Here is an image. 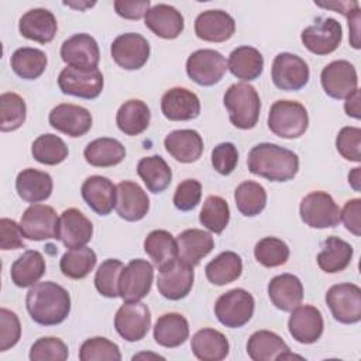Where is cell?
I'll return each mask as SVG.
<instances>
[{
	"label": "cell",
	"mask_w": 361,
	"mask_h": 361,
	"mask_svg": "<svg viewBox=\"0 0 361 361\" xmlns=\"http://www.w3.org/2000/svg\"><path fill=\"white\" fill-rule=\"evenodd\" d=\"M234 200L238 212L245 217L258 216L267 206V190L254 180L241 182L234 190Z\"/></svg>",
	"instance_id": "43"
},
{
	"label": "cell",
	"mask_w": 361,
	"mask_h": 361,
	"mask_svg": "<svg viewBox=\"0 0 361 361\" xmlns=\"http://www.w3.org/2000/svg\"><path fill=\"white\" fill-rule=\"evenodd\" d=\"M62 61L72 68L94 69L100 61V49L96 39L85 32L73 34L61 45Z\"/></svg>",
	"instance_id": "18"
},
{
	"label": "cell",
	"mask_w": 361,
	"mask_h": 361,
	"mask_svg": "<svg viewBox=\"0 0 361 361\" xmlns=\"http://www.w3.org/2000/svg\"><path fill=\"white\" fill-rule=\"evenodd\" d=\"M300 39L305 48L312 54L329 55L340 47L343 39V28L336 18L317 17L314 24L302 31Z\"/></svg>",
	"instance_id": "9"
},
{
	"label": "cell",
	"mask_w": 361,
	"mask_h": 361,
	"mask_svg": "<svg viewBox=\"0 0 361 361\" xmlns=\"http://www.w3.org/2000/svg\"><path fill=\"white\" fill-rule=\"evenodd\" d=\"M336 148L344 159L360 162L361 161V128L343 127L336 137Z\"/></svg>",
	"instance_id": "53"
},
{
	"label": "cell",
	"mask_w": 361,
	"mask_h": 361,
	"mask_svg": "<svg viewBox=\"0 0 361 361\" xmlns=\"http://www.w3.org/2000/svg\"><path fill=\"white\" fill-rule=\"evenodd\" d=\"M193 267L176 257L159 267L157 288L165 299L180 300L189 295L193 286Z\"/></svg>",
	"instance_id": "7"
},
{
	"label": "cell",
	"mask_w": 361,
	"mask_h": 361,
	"mask_svg": "<svg viewBox=\"0 0 361 361\" xmlns=\"http://www.w3.org/2000/svg\"><path fill=\"white\" fill-rule=\"evenodd\" d=\"M247 354L252 361H276L299 357L290 353L281 336L269 330H258L250 336Z\"/></svg>",
	"instance_id": "24"
},
{
	"label": "cell",
	"mask_w": 361,
	"mask_h": 361,
	"mask_svg": "<svg viewBox=\"0 0 361 361\" xmlns=\"http://www.w3.org/2000/svg\"><path fill=\"white\" fill-rule=\"evenodd\" d=\"M51 127L69 135L82 137L92 128V114L87 109L71 103H61L55 106L48 116Z\"/></svg>",
	"instance_id": "20"
},
{
	"label": "cell",
	"mask_w": 361,
	"mask_h": 361,
	"mask_svg": "<svg viewBox=\"0 0 361 361\" xmlns=\"http://www.w3.org/2000/svg\"><path fill=\"white\" fill-rule=\"evenodd\" d=\"M137 173L152 193L164 192L172 180V171L161 155L141 158L137 165Z\"/></svg>",
	"instance_id": "40"
},
{
	"label": "cell",
	"mask_w": 361,
	"mask_h": 361,
	"mask_svg": "<svg viewBox=\"0 0 361 361\" xmlns=\"http://www.w3.org/2000/svg\"><path fill=\"white\" fill-rule=\"evenodd\" d=\"M151 327V312L142 302H124L116 316L114 329L126 341L142 340Z\"/></svg>",
	"instance_id": "14"
},
{
	"label": "cell",
	"mask_w": 361,
	"mask_h": 361,
	"mask_svg": "<svg viewBox=\"0 0 361 361\" xmlns=\"http://www.w3.org/2000/svg\"><path fill=\"white\" fill-rule=\"evenodd\" d=\"M161 111L171 121L193 120L200 114V100L186 87H171L161 99Z\"/></svg>",
	"instance_id": "23"
},
{
	"label": "cell",
	"mask_w": 361,
	"mask_h": 361,
	"mask_svg": "<svg viewBox=\"0 0 361 361\" xmlns=\"http://www.w3.org/2000/svg\"><path fill=\"white\" fill-rule=\"evenodd\" d=\"M344 16L348 20V28H350V44L353 48H360V21H361V11L360 4L357 3L350 10L344 13Z\"/></svg>",
	"instance_id": "60"
},
{
	"label": "cell",
	"mask_w": 361,
	"mask_h": 361,
	"mask_svg": "<svg viewBox=\"0 0 361 361\" xmlns=\"http://www.w3.org/2000/svg\"><path fill=\"white\" fill-rule=\"evenodd\" d=\"M247 165L251 173L271 182H288L299 171V157L278 144L261 142L250 149Z\"/></svg>",
	"instance_id": "2"
},
{
	"label": "cell",
	"mask_w": 361,
	"mask_h": 361,
	"mask_svg": "<svg viewBox=\"0 0 361 361\" xmlns=\"http://www.w3.org/2000/svg\"><path fill=\"white\" fill-rule=\"evenodd\" d=\"M25 307L35 323L56 326L69 316L71 295L56 282H37L27 292Z\"/></svg>",
	"instance_id": "1"
},
{
	"label": "cell",
	"mask_w": 361,
	"mask_h": 361,
	"mask_svg": "<svg viewBox=\"0 0 361 361\" xmlns=\"http://www.w3.org/2000/svg\"><path fill=\"white\" fill-rule=\"evenodd\" d=\"M324 329L322 312L312 305H299L290 313L288 320L289 334L300 344L316 343Z\"/></svg>",
	"instance_id": "19"
},
{
	"label": "cell",
	"mask_w": 361,
	"mask_h": 361,
	"mask_svg": "<svg viewBox=\"0 0 361 361\" xmlns=\"http://www.w3.org/2000/svg\"><path fill=\"white\" fill-rule=\"evenodd\" d=\"M190 348L197 360L221 361L228 355L230 344L221 331L204 327L193 334Z\"/></svg>",
	"instance_id": "33"
},
{
	"label": "cell",
	"mask_w": 361,
	"mask_h": 361,
	"mask_svg": "<svg viewBox=\"0 0 361 361\" xmlns=\"http://www.w3.org/2000/svg\"><path fill=\"white\" fill-rule=\"evenodd\" d=\"M344 110H345L347 116L360 120V117H361V102H360V90L358 89L355 92H353L348 97H345Z\"/></svg>",
	"instance_id": "61"
},
{
	"label": "cell",
	"mask_w": 361,
	"mask_h": 361,
	"mask_svg": "<svg viewBox=\"0 0 361 361\" xmlns=\"http://www.w3.org/2000/svg\"><path fill=\"white\" fill-rule=\"evenodd\" d=\"M65 6H69V7H73V8H78V10H85L87 7H92L94 6L96 3H72V1H63Z\"/></svg>",
	"instance_id": "63"
},
{
	"label": "cell",
	"mask_w": 361,
	"mask_h": 361,
	"mask_svg": "<svg viewBox=\"0 0 361 361\" xmlns=\"http://www.w3.org/2000/svg\"><path fill=\"white\" fill-rule=\"evenodd\" d=\"M116 212L126 221H138L149 210V197L145 190L133 180H123L116 186Z\"/></svg>",
	"instance_id": "22"
},
{
	"label": "cell",
	"mask_w": 361,
	"mask_h": 361,
	"mask_svg": "<svg viewBox=\"0 0 361 361\" xmlns=\"http://www.w3.org/2000/svg\"><path fill=\"white\" fill-rule=\"evenodd\" d=\"M227 69L233 76L241 80H254L264 71L262 54L250 45H241L231 51L227 59Z\"/></svg>",
	"instance_id": "35"
},
{
	"label": "cell",
	"mask_w": 361,
	"mask_h": 361,
	"mask_svg": "<svg viewBox=\"0 0 361 361\" xmlns=\"http://www.w3.org/2000/svg\"><path fill=\"white\" fill-rule=\"evenodd\" d=\"M360 214H361V199L358 197L347 200L343 210H340V221H343L345 228L357 237L361 234Z\"/></svg>",
	"instance_id": "58"
},
{
	"label": "cell",
	"mask_w": 361,
	"mask_h": 361,
	"mask_svg": "<svg viewBox=\"0 0 361 361\" xmlns=\"http://www.w3.org/2000/svg\"><path fill=\"white\" fill-rule=\"evenodd\" d=\"M54 189L52 178L44 171L35 168L23 169L16 178V190L27 203H38L47 200Z\"/></svg>",
	"instance_id": "32"
},
{
	"label": "cell",
	"mask_w": 361,
	"mask_h": 361,
	"mask_svg": "<svg viewBox=\"0 0 361 361\" xmlns=\"http://www.w3.org/2000/svg\"><path fill=\"white\" fill-rule=\"evenodd\" d=\"M103 75L94 69H79L66 66L58 76V86L63 94L80 97V99H96L103 90Z\"/></svg>",
	"instance_id": "11"
},
{
	"label": "cell",
	"mask_w": 361,
	"mask_h": 361,
	"mask_svg": "<svg viewBox=\"0 0 361 361\" xmlns=\"http://www.w3.org/2000/svg\"><path fill=\"white\" fill-rule=\"evenodd\" d=\"M20 34L31 41L48 44L55 38L58 23L52 11L47 8H31L24 13L18 21Z\"/></svg>",
	"instance_id": "26"
},
{
	"label": "cell",
	"mask_w": 361,
	"mask_h": 361,
	"mask_svg": "<svg viewBox=\"0 0 361 361\" xmlns=\"http://www.w3.org/2000/svg\"><path fill=\"white\" fill-rule=\"evenodd\" d=\"M227 71L226 58L216 49H197L186 61L188 76L200 86L219 83Z\"/></svg>",
	"instance_id": "12"
},
{
	"label": "cell",
	"mask_w": 361,
	"mask_h": 361,
	"mask_svg": "<svg viewBox=\"0 0 361 361\" xmlns=\"http://www.w3.org/2000/svg\"><path fill=\"white\" fill-rule=\"evenodd\" d=\"M21 337V324L18 316L6 309H0V351L14 347Z\"/></svg>",
	"instance_id": "55"
},
{
	"label": "cell",
	"mask_w": 361,
	"mask_h": 361,
	"mask_svg": "<svg viewBox=\"0 0 361 361\" xmlns=\"http://www.w3.org/2000/svg\"><path fill=\"white\" fill-rule=\"evenodd\" d=\"M268 127L281 138H299L309 127L307 110L296 100H276L268 113Z\"/></svg>",
	"instance_id": "4"
},
{
	"label": "cell",
	"mask_w": 361,
	"mask_h": 361,
	"mask_svg": "<svg viewBox=\"0 0 361 361\" xmlns=\"http://www.w3.org/2000/svg\"><path fill=\"white\" fill-rule=\"evenodd\" d=\"M44 255L37 250H27L11 265L10 276L16 286L28 288L35 285L45 274Z\"/></svg>",
	"instance_id": "38"
},
{
	"label": "cell",
	"mask_w": 361,
	"mask_h": 361,
	"mask_svg": "<svg viewBox=\"0 0 361 361\" xmlns=\"http://www.w3.org/2000/svg\"><path fill=\"white\" fill-rule=\"evenodd\" d=\"M243 272L241 257L234 251L220 252L204 268L206 278L210 283L223 286L234 282Z\"/></svg>",
	"instance_id": "41"
},
{
	"label": "cell",
	"mask_w": 361,
	"mask_h": 361,
	"mask_svg": "<svg viewBox=\"0 0 361 361\" xmlns=\"http://www.w3.org/2000/svg\"><path fill=\"white\" fill-rule=\"evenodd\" d=\"M47 63L48 59L45 52L31 47L16 49L10 58V65L14 73L27 80L38 79L45 72Z\"/></svg>",
	"instance_id": "42"
},
{
	"label": "cell",
	"mask_w": 361,
	"mask_h": 361,
	"mask_svg": "<svg viewBox=\"0 0 361 361\" xmlns=\"http://www.w3.org/2000/svg\"><path fill=\"white\" fill-rule=\"evenodd\" d=\"M176 243L178 257L192 267L199 265L200 261L214 248V240L212 234L200 228L183 230L176 237Z\"/></svg>",
	"instance_id": "31"
},
{
	"label": "cell",
	"mask_w": 361,
	"mask_h": 361,
	"mask_svg": "<svg viewBox=\"0 0 361 361\" xmlns=\"http://www.w3.org/2000/svg\"><path fill=\"white\" fill-rule=\"evenodd\" d=\"M96 262V252L85 245L80 248L68 250L59 261V268L61 272L71 279H83L90 274Z\"/></svg>",
	"instance_id": "44"
},
{
	"label": "cell",
	"mask_w": 361,
	"mask_h": 361,
	"mask_svg": "<svg viewBox=\"0 0 361 361\" xmlns=\"http://www.w3.org/2000/svg\"><path fill=\"white\" fill-rule=\"evenodd\" d=\"M289 254L290 251L288 244L276 237H264L254 247L255 259L267 268L286 264Z\"/></svg>",
	"instance_id": "49"
},
{
	"label": "cell",
	"mask_w": 361,
	"mask_h": 361,
	"mask_svg": "<svg viewBox=\"0 0 361 361\" xmlns=\"http://www.w3.org/2000/svg\"><path fill=\"white\" fill-rule=\"evenodd\" d=\"M93 235L92 221L78 209L71 207L61 213L58 223V238L69 248L85 247Z\"/></svg>",
	"instance_id": "21"
},
{
	"label": "cell",
	"mask_w": 361,
	"mask_h": 361,
	"mask_svg": "<svg viewBox=\"0 0 361 361\" xmlns=\"http://www.w3.org/2000/svg\"><path fill=\"white\" fill-rule=\"evenodd\" d=\"M144 251L157 267L178 257L176 238L166 230H154L144 240Z\"/></svg>",
	"instance_id": "45"
},
{
	"label": "cell",
	"mask_w": 361,
	"mask_h": 361,
	"mask_svg": "<svg viewBox=\"0 0 361 361\" xmlns=\"http://www.w3.org/2000/svg\"><path fill=\"white\" fill-rule=\"evenodd\" d=\"M124 265L120 259L107 258L104 259L94 275V286L97 292L104 298H117L118 292V281Z\"/></svg>",
	"instance_id": "50"
},
{
	"label": "cell",
	"mask_w": 361,
	"mask_h": 361,
	"mask_svg": "<svg viewBox=\"0 0 361 361\" xmlns=\"http://www.w3.org/2000/svg\"><path fill=\"white\" fill-rule=\"evenodd\" d=\"M271 78L278 89L296 92L307 85L310 71L300 56L290 52H281L274 58Z\"/></svg>",
	"instance_id": "10"
},
{
	"label": "cell",
	"mask_w": 361,
	"mask_h": 361,
	"mask_svg": "<svg viewBox=\"0 0 361 361\" xmlns=\"http://www.w3.org/2000/svg\"><path fill=\"white\" fill-rule=\"evenodd\" d=\"M235 31L234 18L223 10H206L195 20V34L207 42H224Z\"/></svg>",
	"instance_id": "25"
},
{
	"label": "cell",
	"mask_w": 361,
	"mask_h": 361,
	"mask_svg": "<svg viewBox=\"0 0 361 361\" xmlns=\"http://www.w3.org/2000/svg\"><path fill=\"white\" fill-rule=\"evenodd\" d=\"M154 268L152 265L141 258L131 259L124 265L120 281L118 292L124 302H138L145 298L152 286Z\"/></svg>",
	"instance_id": "13"
},
{
	"label": "cell",
	"mask_w": 361,
	"mask_h": 361,
	"mask_svg": "<svg viewBox=\"0 0 361 361\" xmlns=\"http://www.w3.org/2000/svg\"><path fill=\"white\" fill-rule=\"evenodd\" d=\"M353 245L336 235L327 237L322 243V251L317 254V265L327 274L344 271L353 259Z\"/></svg>",
	"instance_id": "36"
},
{
	"label": "cell",
	"mask_w": 361,
	"mask_h": 361,
	"mask_svg": "<svg viewBox=\"0 0 361 361\" xmlns=\"http://www.w3.org/2000/svg\"><path fill=\"white\" fill-rule=\"evenodd\" d=\"M202 197V183L196 179L182 180L173 193V206L180 212L193 210Z\"/></svg>",
	"instance_id": "54"
},
{
	"label": "cell",
	"mask_w": 361,
	"mask_h": 361,
	"mask_svg": "<svg viewBox=\"0 0 361 361\" xmlns=\"http://www.w3.org/2000/svg\"><path fill=\"white\" fill-rule=\"evenodd\" d=\"M151 121V111L147 103L140 99H130L124 102L116 114V124L126 135H140L144 133Z\"/></svg>",
	"instance_id": "37"
},
{
	"label": "cell",
	"mask_w": 361,
	"mask_h": 361,
	"mask_svg": "<svg viewBox=\"0 0 361 361\" xmlns=\"http://www.w3.org/2000/svg\"><path fill=\"white\" fill-rule=\"evenodd\" d=\"M151 8L149 0H140V1H124V0H116L114 1V10L116 13L127 20H140L141 17H145L147 11Z\"/></svg>",
	"instance_id": "59"
},
{
	"label": "cell",
	"mask_w": 361,
	"mask_h": 361,
	"mask_svg": "<svg viewBox=\"0 0 361 361\" xmlns=\"http://www.w3.org/2000/svg\"><path fill=\"white\" fill-rule=\"evenodd\" d=\"M326 303L338 323L355 324L361 320V289L355 283L333 285L326 292Z\"/></svg>",
	"instance_id": "8"
},
{
	"label": "cell",
	"mask_w": 361,
	"mask_h": 361,
	"mask_svg": "<svg viewBox=\"0 0 361 361\" xmlns=\"http://www.w3.org/2000/svg\"><path fill=\"white\" fill-rule=\"evenodd\" d=\"M230 123L240 130H251L257 126L261 100L254 86L240 82L231 85L223 97Z\"/></svg>",
	"instance_id": "3"
},
{
	"label": "cell",
	"mask_w": 361,
	"mask_h": 361,
	"mask_svg": "<svg viewBox=\"0 0 361 361\" xmlns=\"http://www.w3.org/2000/svg\"><path fill=\"white\" fill-rule=\"evenodd\" d=\"M299 214L302 221L312 228H330L340 223V207L323 190L307 193L300 202Z\"/></svg>",
	"instance_id": "6"
},
{
	"label": "cell",
	"mask_w": 361,
	"mask_h": 361,
	"mask_svg": "<svg viewBox=\"0 0 361 361\" xmlns=\"http://www.w3.org/2000/svg\"><path fill=\"white\" fill-rule=\"evenodd\" d=\"M116 186L102 175H92L82 183L80 193L86 204L97 214L107 216L116 206Z\"/></svg>",
	"instance_id": "27"
},
{
	"label": "cell",
	"mask_w": 361,
	"mask_h": 361,
	"mask_svg": "<svg viewBox=\"0 0 361 361\" xmlns=\"http://www.w3.org/2000/svg\"><path fill=\"white\" fill-rule=\"evenodd\" d=\"M68 357V345L58 337H41L30 348L31 361H65Z\"/></svg>",
	"instance_id": "52"
},
{
	"label": "cell",
	"mask_w": 361,
	"mask_h": 361,
	"mask_svg": "<svg viewBox=\"0 0 361 361\" xmlns=\"http://www.w3.org/2000/svg\"><path fill=\"white\" fill-rule=\"evenodd\" d=\"M80 361H120L121 353L116 343L106 337H92L79 348Z\"/></svg>",
	"instance_id": "51"
},
{
	"label": "cell",
	"mask_w": 361,
	"mask_h": 361,
	"mask_svg": "<svg viewBox=\"0 0 361 361\" xmlns=\"http://www.w3.org/2000/svg\"><path fill=\"white\" fill-rule=\"evenodd\" d=\"M34 159L44 165H58L68 158L69 149L65 141L55 134H42L31 145Z\"/></svg>",
	"instance_id": "46"
},
{
	"label": "cell",
	"mask_w": 361,
	"mask_h": 361,
	"mask_svg": "<svg viewBox=\"0 0 361 361\" xmlns=\"http://www.w3.org/2000/svg\"><path fill=\"white\" fill-rule=\"evenodd\" d=\"M110 52L120 68L126 71H137L147 63L151 48L147 38L141 34L124 32L114 38Z\"/></svg>",
	"instance_id": "16"
},
{
	"label": "cell",
	"mask_w": 361,
	"mask_h": 361,
	"mask_svg": "<svg viewBox=\"0 0 361 361\" xmlns=\"http://www.w3.org/2000/svg\"><path fill=\"white\" fill-rule=\"evenodd\" d=\"M24 234L18 223L11 219L3 217L0 220V248L3 251L24 248Z\"/></svg>",
	"instance_id": "57"
},
{
	"label": "cell",
	"mask_w": 361,
	"mask_h": 361,
	"mask_svg": "<svg viewBox=\"0 0 361 361\" xmlns=\"http://www.w3.org/2000/svg\"><path fill=\"white\" fill-rule=\"evenodd\" d=\"M268 296L276 309L292 312L303 300V285L296 275L281 274L269 281Z\"/></svg>",
	"instance_id": "30"
},
{
	"label": "cell",
	"mask_w": 361,
	"mask_h": 361,
	"mask_svg": "<svg viewBox=\"0 0 361 361\" xmlns=\"http://www.w3.org/2000/svg\"><path fill=\"white\" fill-rule=\"evenodd\" d=\"M83 155L92 166L109 168L118 165L126 158V148L116 138L100 137L86 145Z\"/></svg>",
	"instance_id": "39"
},
{
	"label": "cell",
	"mask_w": 361,
	"mask_h": 361,
	"mask_svg": "<svg viewBox=\"0 0 361 361\" xmlns=\"http://www.w3.org/2000/svg\"><path fill=\"white\" fill-rule=\"evenodd\" d=\"M348 183L355 192H360L361 189V168H354L348 173Z\"/></svg>",
	"instance_id": "62"
},
{
	"label": "cell",
	"mask_w": 361,
	"mask_h": 361,
	"mask_svg": "<svg viewBox=\"0 0 361 361\" xmlns=\"http://www.w3.org/2000/svg\"><path fill=\"white\" fill-rule=\"evenodd\" d=\"M0 130L3 133L20 128L27 117V106L24 99L14 93L6 92L0 96Z\"/></svg>",
	"instance_id": "48"
},
{
	"label": "cell",
	"mask_w": 361,
	"mask_h": 361,
	"mask_svg": "<svg viewBox=\"0 0 361 361\" xmlns=\"http://www.w3.org/2000/svg\"><path fill=\"white\" fill-rule=\"evenodd\" d=\"M145 25L159 38L175 39L180 35L185 27L183 16L175 7L169 4H155L152 6L145 17Z\"/></svg>",
	"instance_id": "29"
},
{
	"label": "cell",
	"mask_w": 361,
	"mask_h": 361,
	"mask_svg": "<svg viewBox=\"0 0 361 361\" xmlns=\"http://www.w3.org/2000/svg\"><path fill=\"white\" fill-rule=\"evenodd\" d=\"M324 93L341 100L358 89V76L354 65L345 59H337L326 65L320 73Z\"/></svg>",
	"instance_id": "17"
},
{
	"label": "cell",
	"mask_w": 361,
	"mask_h": 361,
	"mask_svg": "<svg viewBox=\"0 0 361 361\" xmlns=\"http://www.w3.org/2000/svg\"><path fill=\"white\" fill-rule=\"evenodd\" d=\"M164 147L166 152L182 164L196 162L203 154V138L196 130H175L171 131L165 140Z\"/></svg>",
	"instance_id": "28"
},
{
	"label": "cell",
	"mask_w": 361,
	"mask_h": 361,
	"mask_svg": "<svg viewBox=\"0 0 361 361\" xmlns=\"http://www.w3.org/2000/svg\"><path fill=\"white\" fill-rule=\"evenodd\" d=\"M199 221L203 227L210 230L214 234H220L224 231L230 221V207L228 203L216 195H210L203 202Z\"/></svg>",
	"instance_id": "47"
},
{
	"label": "cell",
	"mask_w": 361,
	"mask_h": 361,
	"mask_svg": "<svg viewBox=\"0 0 361 361\" xmlns=\"http://www.w3.org/2000/svg\"><path fill=\"white\" fill-rule=\"evenodd\" d=\"M59 217L54 207L32 203L21 216L20 227L25 238L32 241H44L58 238Z\"/></svg>",
	"instance_id": "15"
},
{
	"label": "cell",
	"mask_w": 361,
	"mask_h": 361,
	"mask_svg": "<svg viewBox=\"0 0 361 361\" xmlns=\"http://www.w3.org/2000/svg\"><path fill=\"white\" fill-rule=\"evenodd\" d=\"M254 309V296L243 288H234L216 300L214 314L223 326L238 329L251 320Z\"/></svg>",
	"instance_id": "5"
},
{
	"label": "cell",
	"mask_w": 361,
	"mask_h": 361,
	"mask_svg": "<svg viewBox=\"0 0 361 361\" xmlns=\"http://www.w3.org/2000/svg\"><path fill=\"white\" fill-rule=\"evenodd\" d=\"M189 337V323L180 313H165L154 326V340L165 348H176Z\"/></svg>",
	"instance_id": "34"
},
{
	"label": "cell",
	"mask_w": 361,
	"mask_h": 361,
	"mask_svg": "<svg viewBox=\"0 0 361 361\" xmlns=\"http://www.w3.org/2000/svg\"><path fill=\"white\" fill-rule=\"evenodd\" d=\"M238 164V151L233 142H220L212 151V165L220 175H230Z\"/></svg>",
	"instance_id": "56"
}]
</instances>
